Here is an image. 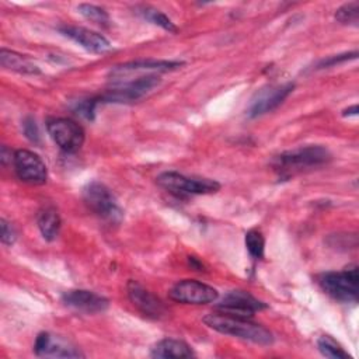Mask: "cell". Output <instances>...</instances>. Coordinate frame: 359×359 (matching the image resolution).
<instances>
[{"label":"cell","instance_id":"6da1fadb","mask_svg":"<svg viewBox=\"0 0 359 359\" xmlns=\"http://www.w3.org/2000/svg\"><path fill=\"white\" fill-rule=\"evenodd\" d=\"M203 323L220 334L231 335L258 345H271L273 342V335L268 328L245 317L212 313L203 317Z\"/></svg>","mask_w":359,"mask_h":359},{"label":"cell","instance_id":"7a4b0ae2","mask_svg":"<svg viewBox=\"0 0 359 359\" xmlns=\"http://www.w3.org/2000/svg\"><path fill=\"white\" fill-rule=\"evenodd\" d=\"M321 287L334 299L345 303L358 300L359 275L358 266L351 265L339 272H325L318 278Z\"/></svg>","mask_w":359,"mask_h":359},{"label":"cell","instance_id":"3957f363","mask_svg":"<svg viewBox=\"0 0 359 359\" xmlns=\"http://www.w3.org/2000/svg\"><path fill=\"white\" fill-rule=\"evenodd\" d=\"M83 199L86 205L101 219L119 223L122 219V209L118 205L116 198L108 187L98 181L88 182L83 189Z\"/></svg>","mask_w":359,"mask_h":359},{"label":"cell","instance_id":"277c9868","mask_svg":"<svg viewBox=\"0 0 359 359\" xmlns=\"http://www.w3.org/2000/svg\"><path fill=\"white\" fill-rule=\"evenodd\" d=\"M156 181L161 188L177 195H205L215 194L220 189V184L215 180L187 177L177 171L163 172Z\"/></svg>","mask_w":359,"mask_h":359},{"label":"cell","instance_id":"5b68a950","mask_svg":"<svg viewBox=\"0 0 359 359\" xmlns=\"http://www.w3.org/2000/svg\"><path fill=\"white\" fill-rule=\"evenodd\" d=\"M160 83L157 74H144L123 83L115 84L114 88L108 90L100 97V101L105 102H132L137 101L146 94H149Z\"/></svg>","mask_w":359,"mask_h":359},{"label":"cell","instance_id":"8992f818","mask_svg":"<svg viewBox=\"0 0 359 359\" xmlns=\"http://www.w3.org/2000/svg\"><path fill=\"white\" fill-rule=\"evenodd\" d=\"M331 160L330 151L323 146H306L285 151L275 158L278 170H300L304 167H316Z\"/></svg>","mask_w":359,"mask_h":359},{"label":"cell","instance_id":"52a82bcc","mask_svg":"<svg viewBox=\"0 0 359 359\" xmlns=\"http://www.w3.org/2000/svg\"><path fill=\"white\" fill-rule=\"evenodd\" d=\"M46 129L52 140L66 153L77 151L84 143V130L73 119L53 118L48 121Z\"/></svg>","mask_w":359,"mask_h":359},{"label":"cell","instance_id":"ba28073f","mask_svg":"<svg viewBox=\"0 0 359 359\" xmlns=\"http://www.w3.org/2000/svg\"><path fill=\"white\" fill-rule=\"evenodd\" d=\"M168 296L171 300L184 304H208L217 300L219 292L203 282L184 279L170 289Z\"/></svg>","mask_w":359,"mask_h":359},{"label":"cell","instance_id":"9c48e42d","mask_svg":"<svg viewBox=\"0 0 359 359\" xmlns=\"http://www.w3.org/2000/svg\"><path fill=\"white\" fill-rule=\"evenodd\" d=\"M13 165L17 177L31 185H42L46 182L48 170L43 160L31 150H17L13 154Z\"/></svg>","mask_w":359,"mask_h":359},{"label":"cell","instance_id":"30bf717a","mask_svg":"<svg viewBox=\"0 0 359 359\" xmlns=\"http://www.w3.org/2000/svg\"><path fill=\"white\" fill-rule=\"evenodd\" d=\"M266 309V304L245 290H230L216 306L217 313L251 318L254 313Z\"/></svg>","mask_w":359,"mask_h":359},{"label":"cell","instance_id":"8fae6325","mask_svg":"<svg viewBox=\"0 0 359 359\" xmlns=\"http://www.w3.org/2000/svg\"><path fill=\"white\" fill-rule=\"evenodd\" d=\"M180 66H182V62H177V60H135V62H129L125 65H119L115 66L111 73L109 77L111 80L116 84L121 83L123 80H126V77H130L136 73H146V74H157L161 72H168V70H174L178 69Z\"/></svg>","mask_w":359,"mask_h":359},{"label":"cell","instance_id":"7c38bea8","mask_svg":"<svg viewBox=\"0 0 359 359\" xmlns=\"http://www.w3.org/2000/svg\"><path fill=\"white\" fill-rule=\"evenodd\" d=\"M126 290L132 304L146 317L158 320L167 314V309L164 303L157 296H154L150 290L143 287L139 282L129 280Z\"/></svg>","mask_w":359,"mask_h":359},{"label":"cell","instance_id":"4fadbf2b","mask_svg":"<svg viewBox=\"0 0 359 359\" xmlns=\"http://www.w3.org/2000/svg\"><path fill=\"white\" fill-rule=\"evenodd\" d=\"M34 352L38 356H49V358H83L84 356L69 341L60 337L50 335L49 332L38 334L34 344Z\"/></svg>","mask_w":359,"mask_h":359},{"label":"cell","instance_id":"5bb4252c","mask_svg":"<svg viewBox=\"0 0 359 359\" xmlns=\"http://www.w3.org/2000/svg\"><path fill=\"white\" fill-rule=\"evenodd\" d=\"M62 302L77 311L86 313V314H95V313H102L108 309L109 302L101 294H97L90 290H69L63 293Z\"/></svg>","mask_w":359,"mask_h":359},{"label":"cell","instance_id":"9a60e30c","mask_svg":"<svg viewBox=\"0 0 359 359\" xmlns=\"http://www.w3.org/2000/svg\"><path fill=\"white\" fill-rule=\"evenodd\" d=\"M293 88H294V84L286 83L282 86H275V87H269L266 90L259 91L257 98L251 102L248 115L255 118L273 111L289 97Z\"/></svg>","mask_w":359,"mask_h":359},{"label":"cell","instance_id":"2e32d148","mask_svg":"<svg viewBox=\"0 0 359 359\" xmlns=\"http://www.w3.org/2000/svg\"><path fill=\"white\" fill-rule=\"evenodd\" d=\"M59 29L63 35L77 42L80 46H83L88 52L107 53L112 48L109 41L105 36H102L101 34L93 29H88L84 27H72V25H65V27H60Z\"/></svg>","mask_w":359,"mask_h":359},{"label":"cell","instance_id":"e0dca14e","mask_svg":"<svg viewBox=\"0 0 359 359\" xmlns=\"http://www.w3.org/2000/svg\"><path fill=\"white\" fill-rule=\"evenodd\" d=\"M150 355L153 358H164V359H170V358H192L195 353L192 351V348L180 339H174V338H165L158 341L153 348Z\"/></svg>","mask_w":359,"mask_h":359},{"label":"cell","instance_id":"ac0fdd59","mask_svg":"<svg viewBox=\"0 0 359 359\" xmlns=\"http://www.w3.org/2000/svg\"><path fill=\"white\" fill-rule=\"evenodd\" d=\"M38 229L46 241H53L60 231V216L53 206H45L36 216Z\"/></svg>","mask_w":359,"mask_h":359},{"label":"cell","instance_id":"d6986e66","mask_svg":"<svg viewBox=\"0 0 359 359\" xmlns=\"http://www.w3.org/2000/svg\"><path fill=\"white\" fill-rule=\"evenodd\" d=\"M0 65L4 69L21 73V74H38L39 69L24 55H20L14 50L1 49L0 50Z\"/></svg>","mask_w":359,"mask_h":359},{"label":"cell","instance_id":"ffe728a7","mask_svg":"<svg viewBox=\"0 0 359 359\" xmlns=\"http://www.w3.org/2000/svg\"><path fill=\"white\" fill-rule=\"evenodd\" d=\"M317 346H318V351L327 358H337V359L349 358V355L341 348V345L330 335L320 337L317 339Z\"/></svg>","mask_w":359,"mask_h":359},{"label":"cell","instance_id":"44dd1931","mask_svg":"<svg viewBox=\"0 0 359 359\" xmlns=\"http://www.w3.org/2000/svg\"><path fill=\"white\" fill-rule=\"evenodd\" d=\"M77 10H79V13L84 17V18H87V20H90L91 22H94V24H98V25H108V22H109V15H108V13L104 10V8H101V7H98V6H94V4H88V3H83V4H79L77 6Z\"/></svg>","mask_w":359,"mask_h":359},{"label":"cell","instance_id":"7402d4cb","mask_svg":"<svg viewBox=\"0 0 359 359\" xmlns=\"http://www.w3.org/2000/svg\"><path fill=\"white\" fill-rule=\"evenodd\" d=\"M244 241H245L247 251L250 252V255L252 258H255V259L262 258L264 248H265V238L259 230L252 229V230L247 231Z\"/></svg>","mask_w":359,"mask_h":359},{"label":"cell","instance_id":"603a6c76","mask_svg":"<svg viewBox=\"0 0 359 359\" xmlns=\"http://www.w3.org/2000/svg\"><path fill=\"white\" fill-rule=\"evenodd\" d=\"M140 14H142L146 20H149L150 22H153V24L161 27L163 29H165V31H168V32H177V31H178V28L175 27V24H174L164 13H161V11H158V10H156V8L143 7L142 11H140Z\"/></svg>","mask_w":359,"mask_h":359},{"label":"cell","instance_id":"cb8c5ba5","mask_svg":"<svg viewBox=\"0 0 359 359\" xmlns=\"http://www.w3.org/2000/svg\"><path fill=\"white\" fill-rule=\"evenodd\" d=\"M335 20L341 24L358 25L359 21V1L345 3L335 11Z\"/></svg>","mask_w":359,"mask_h":359},{"label":"cell","instance_id":"d4e9b609","mask_svg":"<svg viewBox=\"0 0 359 359\" xmlns=\"http://www.w3.org/2000/svg\"><path fill=\"white\" fill-rule=\"evenodd\" d=\"M100 102V98H90V100H84L80 101L74 111L77 115L86 118V119H93L94 118V111H95V105Z\"/></svg>","mask_w":359,"mask_h":359},{"label":"cell","instance_id":"484cf974","mask_svg":"<svg viewBox=\"0 0 359 359\" xmlns=\"http://www.w3.org/2000/svg\"><path fill=\"white\" fill-rule=\"evenodd\" d=\"M0 227H1V243L4 245H13L17 240V233L14 227L6 219L0 220Z\"/></svg>","mask_w":359,"mask_h":359},{"label":"cell","instance_id":"4316f807","mask_svg":"<svg viewBox=\"0 0 359 359\" xmlns=\"http://www.w3.org/2000/svg\"><path fill=\"white\" fill-rule=\"evenodd\" d=\"M22 130H24V135L34 143H38L39 142V130H38V126L35 123V121L32 118H25L24 122H22Z\"/></svg>","mask_w":359,"mask_h":359},{"label":"cell","instance_id":"83f0119b","mask_svg":"<svg viewBox=\"0 0 359 359\" xmlns=\"http://www.w3.org/2000/svg\"><path fill=\"white\" fill-rule=\"evenodd\" d=\"M356 52H352V53H344V55H337V56H331L328 59H324L320 62L318 65V69H323V67H328V66H334V65H338V63H342V62H346L349 59H355L356 57Z\"/></svg>","mask_w":359,"mask_h":359},{"label":"cell","instance_id":"f1b7e54d","mask_svg":"<svg viewBox=\"0 0 359 359\" xmlns=\"http://www.w3.org/2000/svg\"><path fill=\"white\" fill-rule=\"evenodd\" d=\"M188 261H189V265H191L192 268H195L196 271H202V262H199L196 258L189 257V258H188Z\"/></svg>","mask_w":359,"mask_h":359},{"label":"cell","instance_id":"f546056e","mask_svg":"<svg viewBox=\"0 0 359 359\" xmlns=\"http://www.w3.org/2000/svg\"><path fill=\"white\" fill-rule=\"evenodd\" d=\"M346 115H358V105H352L351 108L345 109L344 116H346Z\"/></svg>","mask_w":359,"mask_h":359}]
</instances>
